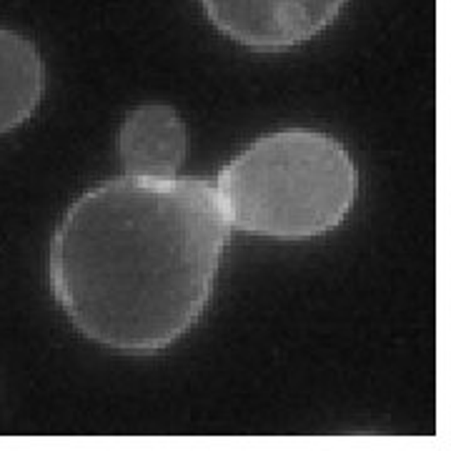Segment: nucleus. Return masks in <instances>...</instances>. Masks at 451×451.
Wrapping results in <instances>:
<instances>
[{
	"instance_id": "f257e3e1",
	"label": "nucleus",
	"mask_w": 451,
	"mask_h": 451,
	"mask_svg": "<svg viewBox=\"0 0 451 451\" xmlns=\"http://www.w3.org/2000/svg\"><path fill=\"white\" fill-rule=\"evenodd\" d=\"M229 234L203 178H110L58 223L48 258L53 296L91 341L155 354L206 311Z\"/></svg>"
},
{
	"instance_id": "f03ea898",
	"label": "nucleus",
	"mask_w": 451,
	"mask_h": 451,
	"mask_svg": "<svg viewBox=\"0 0 451 451\" xmlns=\"http://www.w3.org/2000/svg\"><path fill=\"white\" fill-rule=\"evenodd\" d=\"M213 191L231 229L301 241L341 226L356 203L359 171L334 136L288 128L229 160Z\"/></svg>"
},
{
	"instance_id": "7ed1b4c3",
	"label": "nucleus",
	"mask_w": 451,
	"mask_h": 451,
	"mask_svg": "<svg viewBox=\"0 0 451 451\" xmlns=\"http://www.w3.org/2000/svg\"><path fill=\"white\" fill-rule=\"evenodd\" d=\"M211 23L256 53H281L319 35L346 0H201Z\"/></svg>"
},
{
	"instance_id": "20e7f679",
	"label": "nucleus",
	"mask_w": 451,
	"mask_h": 451,
	"mask_svg": "<svg viewBox=\"0 0 451 451\" xmlns=\"http://www.w3.org/2000/svg\"><path fill=\"white\" fill-rule=\"evenodd\" d=\"M186 126L171 106L146 103L131 110L120 126V160L126 176L138 181H173L186 158Z\"/></svg>"
},
{
	"instance_id": "39448f33",
	"label": "nucleus",
	"mask_w": 451,
	"mask_h": 451,
	"mask_svg": "<svg viewBox=\"0 0 451 451\" xmlns=\"http://www.w3.org/2000/svg\"><path fill=\"white\" fill-rule=\"evenodd\" d=\"M46 88V68L33 40L0 28V133L23 126Z\"/></svg>"
}]
</instances>
